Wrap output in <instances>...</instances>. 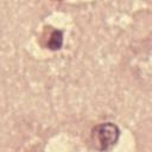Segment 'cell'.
<instances>
[{
  "mask_svg": "<svg viewBox=\"0 0 152 152\" xmlns=\"http://www.w3.org/2000/svg\"><path fill=\"white\" fill-rule=\"evenodd\" d=\"M121 131L119 126L112 121L97 124L93 127L90 138L93 146L99 151L112 150L120 139Z\"/></svg>",
  "mask_w": 152,
  "mask_h": 152,
  "instance_id": "cell-1",
  "label": "cell"
},
{
  "mask_svg": "<svg viewBox=\"0 0 152 152\" xmlns=\"http://www.w3.org/2000/svg\"><path fill=\"white\" fill-rule=\"evenodd\" d=\"M63 42H64V36H63V31L61 30H52L48 43H46V48L51 51H57L61 50L63 46Z\"/></svg>",
  "mask_w": 152,
  "mask_h": 152,
  "instance_id": "cell-2",
  "label": "cell"
}]
</instances>
